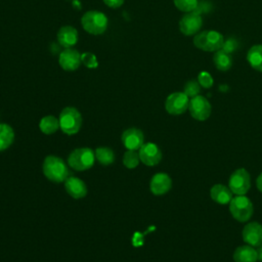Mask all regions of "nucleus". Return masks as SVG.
I'll use <instances>...</instances> for the list:
<instances>
[{
  "instance_id": "obj_6",
  "label": "nucleus",
  "mask_w": 262,
  "mask_h": 262,
  "mask_svg": "<svg viewBox=\"0 0 262 262\" xmlns=\"http://www.w3.org/2000/svg\"><path fill=\"white\" fill-rule=\"evenodd\" d=\"M229 212L235 220L239 222H246L252 217L254 213V207L251 200L245 194L236 195L232 198L229 203Z\"/></svg>"
},
{
  "instance_id": "obj_31",
  "label": "nucleus",
  "mask_w": 262,
  "mask_h": 262,
  "mask_svg": "<svg viewBox=\"0 0 262 262\" xmlns=\"http://www.w3.org/2000/svg\"><path fill=\"white\" fill-rule=\"evenodd\" d=\"M104 2L105 5H107L108 7H112V8H118L120 6L123 5L124 3V0H102Z\"/></svg>"
},
{
  "instance_id": "obj_8",
  "label": "nucleus",
  "mask_w": 262,
  "mask_h": 262,
  "mask_svg": "<svg viewBox=\"0 0 262 262\" xmlns=\"http://www.w3.org/2000/svg\"><path fill=\"white\" fill-rule=\"evenodd\" d=\"M188 111L193 119L198 121H205L210 117L212 106L206 97L196 95L189 99Z\"/></svg>"
},
{
  "instance_id": "obj_17",
  "label": "nucleus",
  "mask_w": 262,
  "mask_h": 262,
  "mask_svg": "<svg viewBox=\"0 0 262 262\" xmlns=\"http://www.w3.org/2000/svg\"><path fill=\"white\" fill-rule=\"evenodd\" d=\"M78 32L72 26H63L57 32V41L64 48H72L78 42Z\"/></svg>"
},
{
  "instance_id": "obj_2",
  "label": "nucleus",
  "mask_w": 262,
  "mask_h": 262,
  "mask_svg": "<svg viewBox=\"0 0 262 262\" xmlns=\"http://www.w3.org/2000/svg\"><path fill=\"white\" fill-rule=\"evenodd\" d=\"M223 36L219 32L213 30L199 32L194 35L193 38V45L196 48L208 52H216L220 50L223 46Z\"/></svg>"
},
{
  "instance_id": "obj_12",
  "label": "nucleus",
  "mask_w": 262,
  "mask_h": 262,
  "mask_svg": "<svg viewBox=\"0 0 262 262\" xmlns=\"http://www.w3.org/2000/svg\"><path fill=\"white\" fill-rule=\"evenodd\" d=\"M58 63L64 71H75L81 64V53L72 48H64L58 57Z\"/></svg>"
},
{
  "instance_id": "obj_18",
  "label": "nucleus",
  "mask_w": 262,
  "mask_h": 262,
  "mask_svg": "<svg viewBox=\"0 0 262 262\" xmlns=\"http://www.w3.org/2000/svg\"><path fill=\"white\" fill-rule=\"evenodd\" d=\"M232 191L228 186H225L223 184H215L210 189V196L211 199L220 205H226L229 204L232 200Z\"/></svg>"
},
{
  "instance_id": "obj_7",
  "label": "nucleus",
  "mask_w": 262,
  "mask_h": 262,
  "mask_svg": "<svg viewBox=\"0 0 262 262\" xmlns=\"http://www.w3.org/2000/svg\"><path fill=\"white\" fill-rule=\"evenodd\" d=\"M228 187L233 194H246L251 187V177L249 172L244 168H238L233 171L228 180Z\"/></svg>"
},
{
  "instance_id": "obj_9",
  "label": "nucleus",
  "mask_w": 262,
  "mask_h": 262,
  "mask_svg": "<svg viewBox=\"0 0 262 262\" xmlns=\"http://www.w3.org/2000/svg\"><path fill=\"white\" fill-rule=\"evenodd\" d=\"M189 97L184 92H173L165 101V108L170 115L178 116L188 110Z\"/></svg>"
},
{
  "instance_id": "obj_25",
  "label": "nucleus",
  "mask_w": 262,
  "mask_h": 262,
  "mask_svg": "<svg viewBox=\"0 0 262 262\" xmlns=\"http://www.w3.org/2000/svg\"><path fill=\"white\" fill-rule=\"evenodd\" d=\"M140 162L139 154L137 150L127 149L123 156V164L128 169H134Z\"/></svg>"
},
{
  "instance_id": "obj_33",
  "label": "nucleus",
  "mask_w": 262,
  "mask_h": 262,
  "mask_svg": "<svg viewBox=\"0 0 262 262\" xmlns=\"http://www.w3.org/2000/svg\"><path fill=\"white\" fill-rule=\"evenodd\" d=\"M257 256H258V261H262V244L257 247Z\"/></svg>"
},
{
  "instance_id": "obj_5",
  "label": "nucleus",
  "mask_w": 262,
  "mask_h": 262,
  "mask_svg": "<svg viewBox=\"0 0 262 262\" xmlns=\"http://www.w3.org/2000/svg\"><path fill=\"white\" fill-rule=\"evenodd\" d=\"M95 160V154L91 148L79 147L69 155L68 164L76 171H85L94 165Z\"/></svg>"
},
{
  "instance_id": "obj_32",
  "label": "nucleus",
  "mask_w": 262,
  "mask_h": 262,
  "mask_svg": "<svg viewBox=\"0 0 262 262\" xmlns=\"http://www.w3.org/2000/svg\"><path fill=\"white\" fill-rule=\"evenodd\" d=\"M256 185H257V188L262 192V173H260L259 176L257 177V179H256Z\"/></svg>"
},
{
  "instance_id": "obj_29",
  "label": "nucleus",
  "mask_w": 262,
  "mask_h": 262,
  "mask_svg": "<svg viewBox=\"0 0 262 262\" xmlns=\"http://www.w3.org/2000/svg\"><path fill=\"white\" fill-rule=\"evenodd\" d=\"M198 82L199 84L201 85V87H204V88H211L213 86V83H214V80L211 76L210 73L208 72H201L198 76Z\"/></svg>"
},
{
  "instance_id": "obj_28",
  "label": "nucleus",
  "mask_w": 262,
  "mask_h": 262,
  "mask_svg": "<svg viewBox=\"0 0 262 262\" xmlns=\"http://www.w3.org/2000/svg\"><path fill=\"white\" fill-rule=\"evenodd\" d=\"M81 62L88 69H94L98 66L96 56L91 52H84L81 54Z\"/></svg>"
},
{
  "instance_id": "obj_13",
  "label": "nucleus",
  "mask_w": 262,
  "mask_h": 262,
  "mask_svg": "<svg viewBox=\"0 0 262 262\" xmlns=\"http://www.w3.org/2000/svg\"><path fill=\"white\" fill-rule=\"evenodd\" d=\"M122 142L123 145L127 149L138 150L144 143V136L141 130L137 128H129L126 129L122 134Z\"/></svg>"
},
{
  "instance_id": "obj_21",
  "label": "nucleus",
  "mask_w": 262,
  "mask_h": 262,
  "mask_svg": "<svg viewBox=\"0 0 262 262\" xmlns=\"http://www.w3.org/2000/svg\"><path fill=\"white\" fill-rule=\"evenodd\" d=\"M213 62L217 70L222 71V72L228 71L232 66L231 54L220 49L215 52L214 57H213Z\"/></svg>"
},
{
  "instance_id": "obj_3",
  "label": "nucleus",
  "mask_w": 262,
  "mask_h": 262,
  "mask_svg": "<svg viewBox=\"0 0 262 262\" xmlns=\"http://www.w3.org/2000/svg\"><path fill=\"white\" fill-rule=\"evenodd\" d=\"M81 24L87 33L91 35H101L107 28L108 19L101 11L89 10L83 14Z\"/></svg>"
},
{
  "instance_id": "obj_19",
  "label": "nucleus",
  "mask_w": 262,
  "mask_h": 262,
  "mask_svg": "<svg viewBox=\"0 0 262 262\" xmlns=\"http://www.w3.org/2000/svg\"><path fill=\"white\" fill-rule=\"evenodd\" d=\"M234 262H256L258 261L257 251L250 245L241 246L233 253Z\"/></svg>"
},
{
  "instance_id": "obj_11",
  "label": "nucleus",
  "mask_w": 262,
  "mask_h": 262,
  "mask_svg": "<svg viewBox=\"0 0 262 262\" xmlns=\"http://www.w3.org/2000/svg\"><path fill=\"white\" fill-rule=\"evenodd\" d=\"M140 162L146 166H156L162 160V151L154 142H146L138 149Z\"/></svg>"
},
{
  "instance_id": "obj_20",
  "label": "nucleus",
  "mask_w": 262,
  "mask_h": 262,
  "mask_svg": "<svg viewBox=\"0 0 262 262\" xmlns=\"http://www.w3.org/2000/svg\"><path fill=\"white\" fill-rule=\"evenodd\" d=\"M247 60L250 66L258 71L262 72V45L257 44L252 46L247 53Z\"/></svg>"
},
{
  "instance_id": "obj_15",
  "label": "nucleus",
  "mask_w": 262,
  "mask_h": 262,
  "mask_svg": "<svg viewBox=\"0 0 262 262\" xmlns=\"http://www.w3.org/2000/svg\"><path fill=\"white\" fill-rule=\"evenodd\" d=\"M243 239L252 247H258L262 244V225L258 222H250L243 229Z\"/></svg>"
},
{
  "instance_id": "obj_14",
  "label": "nucleus",
  "mask_w": 262,
  "mask_h": 262,
  "mask_svg": "<svg viewBox=\"0 0 262 262\" xmlns=\"http://www.w3.org/2000/svg\"><path fill=\"white\" fill-rule=\"evenodd\" d=\"M172 187V179L167 173L155 174L149 182V189L155 195H163L167 193Z\"/></svg>"
},
{
  "instance_id": "obj_24",
  "label": "nucleus",
  "mask_w": 262,
  "mask_h": 262,
  "mask_svg": "<svg viewBox=\"0 0 262 262\" xmlns=\"http://www.w3.org/2000/svg\"><path fill=\"white\" fill-rule=\"evenodd\" d=\"M95 154V159L96 161L104 166L111 165L115 161V154L112 148L106 147V146H100L97 147L94 151Z\"/></svg>"
},
{
  "instance_id": "obj_16",
  "label": "nucleus",
  "mask_w": 262,
  "mask_h": 262,
  "mask_svg": "<svg viewBox=\"0 0 262 262\" xmlns=\"http://www.w3.org/2000/svg\"><path fill=\"white\" fill-rule=\"evenodd\" d=\"M64 188L67 192L74 199H82L87 194L86 183L77 177L69 176L64 181Z\"/></svg>"
},
{
  "instance_id": "obj_27",
  "label": "nucleus",
  "mask_w": 262,
  "mask_h": 262,
  "mask_svg": "<svg viewBox=\"0 0 262 262\" xmlns=\"http://www.w3.org/2000/svg\"><path fill=\"white\" fill-rule=\"evenodd\" d=\"M183 90H184L183 92L188 97L192 98V97H194V96L200 94V92H201V85L199 84L198 80H190V81L185 83Z\"/></svg>"
},
{
  "instance_id": "obj_23",
  "label": "nucleus",
  "mask_w": 262,
  "mask_h": 262,
  "mask_svg": "<svg viewBox=\"0 0 262 262\" xmlns=\"http://www.w3.org/2000/svg\"><path fill=\"white\" fill-rule=\"evenodd\" d=\"M39 128L42 133L50 135L59 129V121L54 116H45L40 120Z\"/></svg>"
},
{
  "instance_id": "obj_22",
  "label": "nucleus",
  "mask_w": 262,
  "mask_h": 262,
  "mask_svg": "<svg viewBox=\"0 0 262 262\" xmlns=\"http://www.w3.org/2000/svg\"><path fill=\"white\" fill-rule=\"evenodd\" d=\"M14 140V131L8 124H0V151L7 149Z\"/></svg>"
},
{
  "instance_id": "obj_1",
  "label": "nucleus",
  "mask_w": 262,
  "mask_h": 262,
  "mask_svg": "<svg viewBox=\"0 0 262 262\" xmlns=\"http://www.w3.org/2000/svg\"><path fill=\"white\" fill-rule=\"evenodd\" d=\"M44 176L52 182L59 183L69 177V169L62 159L56 156H47L42 165Z\"/></svg>"
},
{
  "instance_id": "obj_26",
  "label": "nucleus",
  "mask_w": 262,
  "mask_h": 262,
  "mask_svg": "<svg viewBox=\"0 0 262 262\" xmlns=\"http://www.w3.org/2000/svg\"><path fill=\"white\" fill-rule=\"evenodd\" d=\"M177 9L183 12L194 11L198 6V0H173Z\"/></svg>"
},
{
  "instance_id": "obj_30",
  "label": "nucleus",
  "mask_w": 262,
  "mask_h": 262,
  "mask_svg": "<svg viewBox=\"0 0 262 262\" xmlns=\"http://www.w3.org/2000/svg\"><path fill=\"white\" fill-rule=\"evenodd\" d=\"M236 48H237V41L233 38H228L227 40H224V43H223V46L221 49L223 51L231 54Z\"/></svg>"
},
{
  "instance_id": "obj_10",
  "label": "nucleus",
  "mask_w": 262,
  "mask_h": 262,
  "mask_svg": "<svg viewBox=\"0 0 262 262\" xmlns=\"http://www.w3.org/2000/svg\"><path fill=\"white\" fill-rule=\"evenodd\" d=\"M202 26V16L195 11L186 12V14H184L179 20V30L185 36H192L198 34Z\"/></svg>"
},
{
  "instance_id": "obj_4",
  "label": "nucleus",
  "mask_w": 262,
  "mask_h": 262,
  "mask_svg": "<svg viewBox=\"0 0 262 262\" xmlns=\"http://www.w3.org/2000/svg\"><path fill=\"white\" fill-rule=\"evenodd\" d=\"M59 128L64 134L74 135L79 132L82 126V116L80 112L73 106L64 107L59 114Z\"/></svg>"
}]
</instances>
